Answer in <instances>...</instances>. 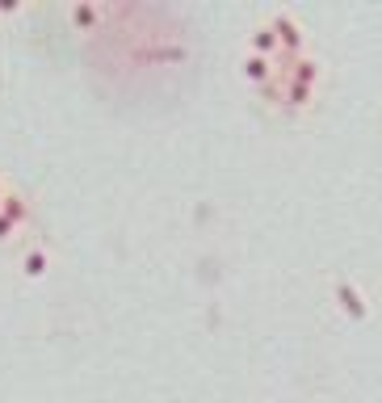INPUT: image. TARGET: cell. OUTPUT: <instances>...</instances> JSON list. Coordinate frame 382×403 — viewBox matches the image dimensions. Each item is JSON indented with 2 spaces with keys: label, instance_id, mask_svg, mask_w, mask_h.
Returning a JSON list of instances; mask_svg holds the SVG:
<instances>
[{
  "label": "cell",
  "instance_id": "1",
  "mask_svg": "<svg viewBox=\"0 0 382 403\" xmlns=\"http://www.w3.org/2000/svg\"><path fill=\"white\" fill-rule=\"evenodd\" d=\"M0 215H5L13 227H21L26 223V202L21 197H0Z\"/></svg>",
  "mask_w": 382,
  "mask_h": 403
},
{
  "label": "cell",
  "instance_id": "2",
  "mask_svg": "<svg viewBox=\"0 0 382 403\" xmlns=\"http://www.w3.org/2000/svg\"><path fill=\"white\" fill-rule=\"evenodd\" d=\"M252 46H256V55H260V59H269L273 50H278V38H273V30H256Z\"/></svg>",
  "mask_w": 382,
  "mask_h": 403
},
{
  "label": "cell",
  "instance_id": "3",
  "mask_svg": "<svg viewBox=\"0 0 382 403\" xmlns=\"http://www.w3.org/2000/svg\"><path fill=\"white\" fill-rule=\"evenodd\" d=\"M244 72L252 76V80H269V59H260V55H248V63H244Z\"/></svg>",
  "mask_w": 382,
  "mask_h": 403
},
{
  "label": "cell",
  "instance_id": "4",
  "mask_svg": "<svg viewBox=\"0 0 382 403\" xmlns=\"http://www.w3.org/2000/svg\"><path fill=\"white\" fill-rule=\"evenodd\" d=\"M42 269H46V252H30V257H26V273L38 277Z\"/></svg>",
  "mask_w": 382,
  "mask_h": 403
},
{
  "label": "cell",
  "instance_id": "5",
  "mask_svg": "<svg viewBox=\"0 0 382 403\" xmlns=\"http://www.w3.org/2000/svg\"><path fill=\"white\" fill-rule=\"evenodd\" d=\"M286 97L294 101V106H303V101L311 97V88H298V84H286Z\"/></svg>",
  "mask_w": 382,
  "mask_h": 403
},
{
  "label": "cell",
  "instance_id": "6",
  "mask_svg": "<svg viewBox=\"0 0 382 403\" xmlns=\"http://www.w3.org/2000/svg\"><path fill=\"white\" fill-rule=\"evenodd\" d=\"M72 17H76V26H93L97 21V9H76Z\"/></svg>",
  "mask_w": 382,
  "mask_h": 403
},
{
  "label": "cell",
  "instance_id": "7",
  "mask_svg": "<svg viewBox=\"0 0 382 403\" xmlns=\"http://www.w3.org/2000/svg\"><path fill=\"white\" fill-rule=\"evenodd\" d=\"M13 231H17V227H13V223H9V219H5V215H0V239H9V235H13Z\"/></svg>",
  "mask_w": 382,
  "mask_h": 403
}]
</instances>
